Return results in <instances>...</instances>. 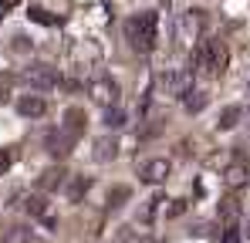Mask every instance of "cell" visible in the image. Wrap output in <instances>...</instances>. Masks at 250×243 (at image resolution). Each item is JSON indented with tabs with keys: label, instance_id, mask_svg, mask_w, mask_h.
Returning <instances> with one entry per match:
<instances>
[{
	"label": "cell",
	"instance_id": "cell-9",
	"mask_svg": "<svg viewBox=\"0 0 250 243\" xmlns=\"http://www.w3.org/2000/svg\"><path fill=\"white\" fill-rule=\"evenodd\" d=\"M183 101H186V108H189V112H200V108L207 105V95H203V91H189Z\"/></svg>",
	"mask_w": 250,
	"mask_h": 243
},
{
	"label": "cell",
	"instance_id": "cell-2",
	"mask_svg": "<svg viewBox=\"0 0 250 243\" xmlns=\"http://www.w3.org/2000/svg\"><path fill=\"white\" fill-rule=\"evenodd\" d=\"M227 64H230V51H227L223 40H216V38L200 40V47H196V71H203L209 78H220L227 71Z\"/></svg>",
	"mask_w": 250,
	"mask_h": 243
},
{
	"label": "cell",
	"instance_id": "cell-6",
	"mask_svg": "<svg viewBox=\"0 0 250 243\" xmlns=\"http://www.w3.org/2000/svg\"><path fill=\"white\" fill-rule=\"evenodd\" d=\"M64 132H71V135H82L84 132V112L82 108H68L64 112Z\"/></svg>",
	"mask_w": 250,
	"mask_h": 243
},
{
	"label": "cell",
	"instance_id": "cell-15",
	"mask_svg": "<svg viewBox=\"0 0 250 243\" xmlns=\"http://www.w3.org/2000/svg\"><path fill=\"white\" fill-rule=\"evenodd\" d=\"M223 243H240V230H237V223H230V226H227V233H223Z\"/></svg>",
	"mask_w": 250,
	"mask_h": 243
},
{
	"label": "cell",
	"instance_id": "cell-17",
	"mask_svg": "<svg viewBox=\"0 0 250 243\" xmlns=\"http://www.w3.org/2000/svg\"><path fill=\"white\" fill-rule=\"evenodd\" d=\"M0 3H3V7H14V3H21V0H0Z\"/></svg>",
	"mask_w": 250,
	"mask_h": 243
},
{
	"label": "cell",
	"instance_id": "cell-13",
	"mask_svg": "<svg viewBox=\"0 0 250 243\" xmlns=\"http://www.w3.org/2000/svg\"><path fill=\"white\" fill-rule=\"evenodd\" d=\"M38 186L41 189H54V186H61V172L54 169V172H44L41 179H38Z\"/></svg>",
	"mask_w": 250,
	"mask_h": 243
},
{
	"label": "cell",
	"instance_id": "cell-10",
	"mask_svg": "<svg viewBox=\"0 0 250 243\" xmlns=\"http://www.w3.org/2000/svg\"><path fill=\"white\" fill-rule=\"evenodd\" d=\"M105 122H108V125H112V128H119V125H125V112L122 108H115V105H108V112H105Z\"/></svg>",
	"mask_w": 250,
	"mask_h": 243
},
{
	"label": "cell",
	"instance_id": "cell-16",
	"mask_svg": "<svg viewBox=\"0 0 250 243\" xmlns=\"http://www.w3.org/2000/svg\"><path fill=\"white\" fill-rule=\"evenodd\" d=\"M10 162H14V156H10L7 149H0V176H3V172L10 169Z\"/></svg>",
	"mask_w": 250,
	"mask_h": 243
},
{
	"label": "cell",
	"instance_id": "cell-8",
	"mask_svg": "<svg viewBox=\"0 0 250 243\" xmlns=\"http://www.w3.org/2000/svg\"><path fill=\"white\" fill-rule=\"evenodd\" d=\"M88 186H91V179H88V176H78V179H75V182L68 186V196H71V202H78V200H82Z\"/></svg>",
	"mask_w": 250,
	"mask_h": 243
},
{
	"label": "cell",
	"instance_id": "cell-5",
	"mask_svg": "<svg viewBox=\"0 0 250 243\" xmlns=\"http://www.w3.org/2000/svg\"><path fill=\"white\" fill-rule=\"evenodd\" d=\"M27 81L34 84V88H51V84H58V75H54V68H31L27 71Z\"/></svg>",
	"mask_w": 250,
	"mask_h": 243
},
{
	"label": "cell",
	"instance_id": "cell-1",
	"mask_svg": "<svg viewBox=\"0 0 250 243\" xmlns=\"http://www.w3.org/2000/svg\"><path fill=\"white\" fill-rule=\"evenodd\" d=\"M156 27H159V14L156 10H139V14H132L125 20V38H128V44L135 51L146 54L156 44Z\"/></svg>",
	"mask_w": 250,
	"mask_h": 243
},
{
	"label": "cell",
	"instance_id": "cell-12",
	"mask_svg": "<svg viewBox=\"0 0 250 243\" xmlns=\"http://www.w3.org/2000/svg\"><path fill=\"white\" fill-rule=\"evenodd\" d=\"M240 122V108H223V115H220V128H233Z\"/></svg>",
	"mask_w": 250,
	"mask_h": 243
},
{
	"label": "cell",
	"instance_id": "cell-3",
	"mask_svg": "<svg viewBox=\"0 0 250 243\" xmlns=\"http://www.w3.org/2000/svg\"><path fill=\"white\" fill-rule=\"evenodd\" d=\"M17 112L24 119H41L47 112V101H44V95H24V98H17Z\"/></svg>",
	"mask_w": 250,
	"mask_h": 243
},
{
	"label": "cell",
	"instance_id": "cell-14",
	"mask_svg": "<svg viewBox=\"0 0 250 243\" xmlns=\"http://www.w3.org/2000/svg\"><path fill=\"white\" fill-rule=\"evenodd\" d=\"M44 209H47V196H31V200H27V213L44 216Z\"/></svg>",
	"mask_w": 250,
	"mask_h": 243
},
{
	"label": "cell",
	"instance_id": "cell-7",
	"mask_svg": "<svg viewBox=\"0 0 250 243\" xmlns=\"http://www.w3.org/2000/svg\"><path fill=\"white\" fill-rule=\"evenodd\" d=\"M227 182H230V186H244V182H247V162H244V156L237 159V165L227 169Z\"/></svg>",
	"mask_w": 250,
	"mask_h": 243
},
{
	"label": "cell",
	"instance_id": "cell-4",
	"mask_svg": "<svg viewBox=\"0 0 250 243\" xmlns=\"http://www.w3.org/2000/svg\"><path fill=\"white\" fill-rule=\"evenodd\" d=\"M169 176V162L166 159H149L142 169H139V179L142 182H163Z\"/></svg>",
	"mask_w": 250,
	"mask_h": 243
},
{
	"label": "cell",
	"instance_id": "cell-11",
	"mask_svg": "<svg viewBox=\"0 0 250 243\" xmlns=\"http://www.w3.org/2000/svg\"><path fill=\"white\" fill-rule=\"evenodd\" d=\"M31 20H38V24H61V17L47 14V10H41V7H31Z\"/></svg>",
	"mask_w": 250,
	"mask_h": 243
}]
</instances>
